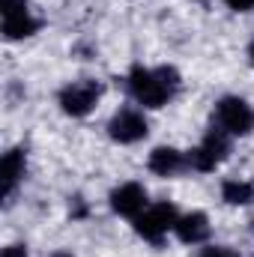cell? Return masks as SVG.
Segmentation results:
<instances>
[{
	"instance_id": "6da1fadb",
	"label": "cell",
	"mask_w": 254,
	"mask_h": 257,
	"mask_svg": "<svg viewBox=\"0 0 254 257\" xmlns=\"http://www.w3.org/2000/svg\"><path fill=\"white\" fill-rule=\"evenodd\" d=\"M183 87V75L177 72V66H150L135 63L126 75V90L132 102L144 111H159L165 105H171L177 99Z\"/></svg>"
},
{
	"instance_id": "7a4b0ae2",
	"label": "cell",
	"mask_w": 254,
	"mask_h": 257,
	"mask_svg": "<svg viewBox=\"0 0 254 257\" xmlns=\"http://www.w3.org/2000/svg\"><path fill=\"white\" fill-rule=\"evenodd\" d=\"M230 144H233V138L212 123V126L206 128V135H203L191 150H186V153H189L191 171H197V174H212L215 168H221V162H227V156H230Z\"/></svg>"
},
{
	"instance_id": "3957f363",
	"label": "cell",
	"mask_w": 254,
	"mask_h": 257,
	"mask_svg": "<svg viewBox=\"0 0 254 257\" xmlns=\"http://www.w3.org/2000/svg\"><path fill=\"white\" fill-rule=\"evenodd\" d=\"M177 218H180L177 203H171V200H156V203H150V206L132 221V227H135V233H138L144 242L159 245L168 233H174Z\"/></svg>"
},
{
	"instance_id": "277c9868",
	"label": "cell",
	"mask_w": 254,
	"mask_h": 257,
	"mask_svg": "<svg viewBox=\"0 0 254 257\" xmlns=\"http://www.w3.org/2000/svg\"><path fill=\"white\" fill-rule=\"evenodd\" d=\"M102 99V84L96 78H78V81H69L66 87H60L57 93V105L66 117L72 120H84L96 111Z\"/></svg>"
},
{
	"instance_id": "5b68a950",
	"label": "cell",
	"mask_w": 254,
	"mask_h": 257,
	"mask_svg": "<svg viewBox=\"0 0 254 257\" xmlns=\"http://www.w3.org/2000/svg\"><path fill=\"white\" fill-rule=\"evenodd\" d=\"M212 123L230 138H248L254 132V108L242 96H221L212 108Z\"/></svg>"
},
{
	"instance_id": "8992f818",
	"label": "cell",
	"mask_w": 254,
	"mask_h": 257,
	"mask_svg": "<svg viewBox=\"0 0 254 257\" xmlns=\"http://www.w3.org/2000/svg\"><path fill=\"white\" fill-rule=\"evenodd\" d=\"M0 18H3V39L21 42L42 30V18L33 15L30 0H0Z\"/></svg>"
},
{
	"instance_id": "52a82bcc",
	"label": "cell",
	"mask_w": 254,
	"mask_h": 257,
	"mask_svg": "<svg viewBox=\"0 0 254 257\" xmlns=\"http://www.w3.org/2000/svg\"><path fill=\"white\" fill-rule=\"evenodd\" d=\"M147 135H150V123H147L144 108H120L108 120V138L114 144H123V147L141 144Z\"/></svg>"
},
{
	"instance_id": "ba28073f",
	"label": "cell",
	"mask_w": 254,
	"mask_h": 257,
	"mask_svg": "<svg viewBox=\"0 0 254 257\" xmlns=\"http://www.w3.org/2000/svg\"><path fill=\"white\" fill-rule=\"evenodd\" d=\"M108 206H111L114 215L135 221V218L150 206V194H147V189H144L141 183L129 180V183H120V186L111 189V194H108Z\"/></svg>"
},
{
	"instance_id": "9c48e42d",
	"label": "cell",
	"mask_w": 254,
	"mask_h": 257,
	"mask_svg": "<svg viewBox=\"0 0 254 257\" xmlns=\"http://www.w3.org/2000/svg\"><path fill=\"white\" fill-rule=\"evenodd\" d=\"M147 171L156 174V177H162V180L180 177V174L191 171L189 153H183V150H177V147H171V144H159V147H153L150 156H147Z\"/></svg>"
},
{
	"instance_id": "30bf717a",
	"label": "cell",
	"mask_w": 254,
	"mask_h": 257,
	"mask_svg": "<svg viewBox=\"0 0 254 257\" xmlns=\"http://www.w3.org/2000/svg\"><path fill=\"white\" fill-rule=\"evenodd\" d=\"M27 177V150L24 147H9L0 156V186H3V197H12L15 189L24 183Z\"/></svg>"
},
{
	"instance_id": "8fae6325",
	"label": "cell",
	"mask_w": 254,
	"mask_h": 257,
	"mask_svg": "<svg viewBox=\"0 0 254 257\" xmlns=\"http://www.w3.org/2000/svg\"><path fill=\"white\" fill-rule=\"evenodd\" d=\"M212 233V224H209V215L200 212V209H191V212H180L177 218V227H174V236L183 242V245H206Z\"/></svg>"
},
{
	"instance_id": "7c38bea8",
	"label": "cell",
	"mask_w": 254,
	"mask_h": 257,
	"mask_svg": "<svg viewBox=\"0 0 254 257\" xmlns=\"http://www.w3.org/2000/svg\"><path fill=\"white\" fill-rule=\"evenodd\" d=\"M221 200L227 206H248V203H254V183H248V180H221Z\"/></svg>"
},
{
	"instance_id": "4fadbf2b",
	"label": "cell",
	"mask_w": 254,
	"mask_h": 257,
	"mask_svg": "<svg viewBox=\"0 0 254 257\" xmlns=\"http://www.w3.org/2000/svg\"><path fill=\"white\" fill-rule=\"evenodd\" d=\"M194 257H242V254L233 251L230 245H212V242H206V245L197 248V254Z\"/></svg>"
},
{
	"instance_id": "5bb4252c",
	"label": "cell",
	"mask_w": 254,
	"mask_h": 257,
	"mask_svg": "<svg viewBox=\"0 0 254 257\" xmlns=\"http://www.w3.org/2000/svg\"><path fill=\"white\" fill-rule=\"evenodd\" d=\"M230 12H254V0H224Z\"/></svg>"
},
{
	"instance_id": "9a60e30c",
	"label": "cell",
	"mask_w": 254,
	"mask_h": 257,
	"mask_svg": "<svg viewBox=\"0 0 254 257\" xmlns=\"http://www.w3.org/2000/svg\"><path fill=\"white\" fill-rule=\"evenodd\" d=\"M0 257H30V254H27V245H6L0 251Z\"/></svg>"
},
{
	"instance_id": "2e32d148",
	"label": "cell",
	"mask_w": 254,
	"mask_h": 257,
	"mask_svg": "<svg viewBox=\"0 0 254 257\" xmlns=\"http://www.w3.org/2000/svg\"><path fill=\"white\" fill-rule=\"evenodd\" d=\"M248 63H251V69H254V39H251V45H248Z\"/></svg>"
},
{
	"instance_id": "e0dca14e",
	"label": "cell",
	"mask_w": 254,
	"mask_h": 257,
	"mask_svg": "<svg viewBox=\"0 0 254 257\" xmlns=\"http://www.w3.org/2000/svg\"><path fill=\"white\" fill-rule=\"evenodd\" d=\"M51 257H75V254H72V251H54Z\"/></svg>"
},
{
	"instance_id": "ac0fdd59",
	"label": "cell",
	"mask_w": 254,
	"mask_h": 257,
	"mask_svg": "<svg viewBox=\"0 0 254 257\" xmlns=\"http://www.w3.org/2000/svg\"><path fill=\"white\" fill-rule=\"evenodd\" d=\"M197 3H200V0H197Z\"/></svg>"
},
{
	"instance_id": "d6986e66",
	"label": "cell",
	"mask_w": 254,
	"mask_h": 257,
	"mask_svg": "<svg viewBox=\"0 0 254 257\" xmlns=\"http://www.w3.org/2000/svg\"><path fill=\"white\" fill-rule=\"evenodd\" d=\"M251 230H254V227H251Z\"/></svg>"
}]
</instances>
